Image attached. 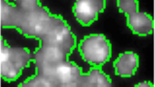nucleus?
Masks as SVG:
<instances>
[{
  "mask_svg": "<svg viewBox=\"0 0 155 87\" xmlns=\"http://www.w3.org/2000/svg\"><path fill=\"white\" fill-rule=\"evenodd\" d=\"M33 53L28 48L11 46L0 38V78L8 82L17 81L23 71L29 67Z\"/></svg>",
  "mask_w": 155,
  "mask_h": 87,
  "instance_id": "nucleus-2",
  "label": "nucleus"
},
{
  "mask_svg": "<svg viewBox=\"0 0 155 87\" xmlns=\"http://www.w3.org/2000/svg\"><path fill=\"white\" fill-rule=\"evenodd\" d=\"M112 83L110 76L100 67L91 68L89 72L83 73L81 87H110Z\"/></svg>",
  "mask_w": 155,
  "mask_h": 87,
  "instance_id": "nucleus-8",
  "label": "nucleus"
},
{
  "mask_svg": "<svg viewBox=\"0 0 155 87\" xmlns=\"http://www.w3.org/2000/svg\"><path fill=\"white\" fill-rule=\"evenodd\" d=\"M126 17L127 26L133 34L139 36H147L152 34L154 23L150 15L138 11Z\"/></svg>",
  "mask_w": 155,
  "mask_h": 87,
  "instance_id": "nucleus-6",
  "label": "nucleus"
},
{
  "mask_svg": "<svg viewBox=\"0 0 155 87\" xmlns=\"http://www.w3.org/2000/svg\"><path fill=\"white\" fill-rule=\"evenodd\" d=\"M78 50L84 62L100 67L110 61L112 55L110 43L103 34H91L81 41Z\"/></svg>",
  "mask_w": 155,
  "mask_h": 87,
  "instance_id": "nucleus-3",
  "label": "nucleus"
},
{
  "mask_svg": "<svg viewBox=\"0 0 155 87\" xmlns=\"http://www.w3.org/2000/svg\"><path fill=\"white\" fill-rule=\"evenodd\" d=\"M139 65V58L134 52H125L120 54L114 62L115 74L121 77L134 76Z\"/></svg>",
  "mask_w": 155,
  "mask_h": 87,
  "instance_id": "nucleus-7",
  "label": "nucleus"
},
{
  "mask_svg": "<svg viewBox=\"0 0 155 87\" xmlns=\"http://www.w3.org/2000/svg\"><path fill=\"white\" fill-rule=\"evenodd\" d=\"M107 0H76L73 12L79 23L89 26L98 19L100 13L104 12Z\"/></svg>",
  "mask_w": 155,
  "mask_h": 87,
  "instance_id": "nucleus-5",
  "label": "nucleus"
},
{
  "mask_svg": "<svg viewBox=\"0 0 155 87\" xmlns=\"http://www.w3.org/2000/svg\"><path fill=\"white\" fill-rule=\"evenodd\" d=\"M40 0H13V3L21 8L27 9L33 7L40 4Z\"/></svg>",
  "mask_w": 155,
  "mask_h": 87,
  "instance_id": "nucleus-10",
  "label": "nucleus"
},
{
  "mask_svg": "<svg viewBox=\"0 0 155 87\" xmlns=\"http://www.w3.org/2000/svg\"><path fill=\"white\" fill-rule=\"evenodd\" d=\"M82 69L69 60L59 64L54 71L52 87H81Z\"/></svg>",
  "mask_w": 155,
  "mask_h": 87,
  "instance_id": "nucleus-4",
  "label": "nucleus"
},
{
  "mask_svg": "<svg viewBox=\"0 0 155 87\" xmlns=\"http://www.w3.org/2000/svg\"><path fill=\"white\" fill-rule=\"evenodd\" d=\"M0 28H1V27H0Z\"/></svg>",
  "mask_w": 155,
  "mask_h": 87,
  "instance_id": "nucleus-12",
  "label": "nucleus"
},
{
  "mask_svg": "<svg viewBox=\"0 0 155 87\" xmlns=\"http://www.w3.org/2000/svg\"><path fill=\"white\" fill-rule=\"evenodd\" d=\"M135 86L138 87H153L154 85L150 81H144L138 83Z\"/></svg>",
  "mask_w": 155,
  "mask_h": 87,
  "instance_id": "nucleus-11",
  "label": "nucleus"
},
{
  "mask_svg": "<svg viewBox=\"0 0 155 87\" xmlns=\"http://www.w3.org/2000/svg\"><path fill=\"white\" fill-rule=\"evenodd\" d=\"M117 6L119 11L125 16L139 11L138 0H117Z\"/></svg>",
  "mask_w": 155,
  "mask_h": 87,
  "instance_id": "nucleus-9",
  "label": "nucleus"
},
{
  "mask_svg": "<svg viewBox=\"0 0 155 87\" xmlns=\"http://www.w3.org/2000/svg\"><path fill=\"white\" fill-rule=\"evenodd\" d=\"M0 27L15 29L27 38L38 40L40 44L68 49L77 43L76 37L63 18L53 14L41 4L24 9L8 0H0Z\"/></svg>",
  "mask_w": 155,
  "mask_h": 87,
  "instance_id": "nucleus-1",
  "label": "nucleus"
}]
</instances>
